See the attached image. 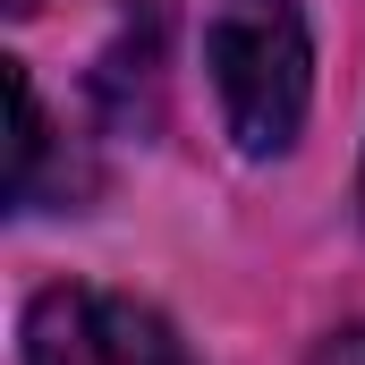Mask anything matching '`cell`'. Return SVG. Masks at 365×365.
Returning a JSON list of instances; mask_svg holds the SVG:
<instances>
[{
  "label": "cell",
  "mask_w": 365,
  "mask_h": 365,
  "mask_svg": "<svg viewBox=\"0 0 365 365\" xmlns=\"http://www.w3.org/2000/svg\"><path fill=\"white\" fill-rule=\"evenodd\" d=\"M204 68L221 93V119L238 136V153H289L306 128V93H314V43H306V9L297 0H212L204 17Z\"/></svg>",
  "instance_id": "obj_1"
},
{
  "label": "cell",
  "mask_w": 365,
  "mask_h": 365,
  "mask_svg": "<svg viewBox=\"0 0 365 365\" xmlns=\"http://www.w3.org/2000/svg\"><path fill=\"white\" fill-rule=\"evenodd\" d=\"M26 365H187L179 331L110 289H43L26 306Z\"/></svg>",
  "instance_id": "obj_2"
},
{
  "label": "cell",
  "mask_w": 365,
  "mask_h": 365,
  "mask_svg": "<svg viewBox=\"0 0 365 365\" xmlns=\"http://www.w3.org/2000/svg\"><path fill=\"white\" fill-rule=\"evenodd\" d=\"M9 102H17V170H9V187L26 204L34 195V162H43V110H34V77L26 68H9Z\"/></svg>",
  "instance_id": "obj_3"
},
{
  "label": "cell",
  "mask_w": 365,
  "mask_h": 365,
  "mask_svg": "<svg viewBox=\"0 0 365 365\" xmlns=\"http://www.w3.org/2000/svg\"><path fill=\"white\" fill-rule=\"evenodd\" d=\"M314 365H365V323L357 331H340V340H323V357Z\"/></svg>",
  "instance_id": "obj_4"
},
{
  "label": "cell",
  "mask_w": 365,
  "mask_h": 365,
  "mask_svg": "<svg viewBox=\"0 0 365 365\" xmlns=\"http://www.w3.org/2000/svg\"><path fill=\"white\" fill-rule=\"evenodd\" d=\"M9 9H17V17H26V9H34V0H9Z\"/></svg>",
  "instance_id": "obj_5"
}]
</instances>
